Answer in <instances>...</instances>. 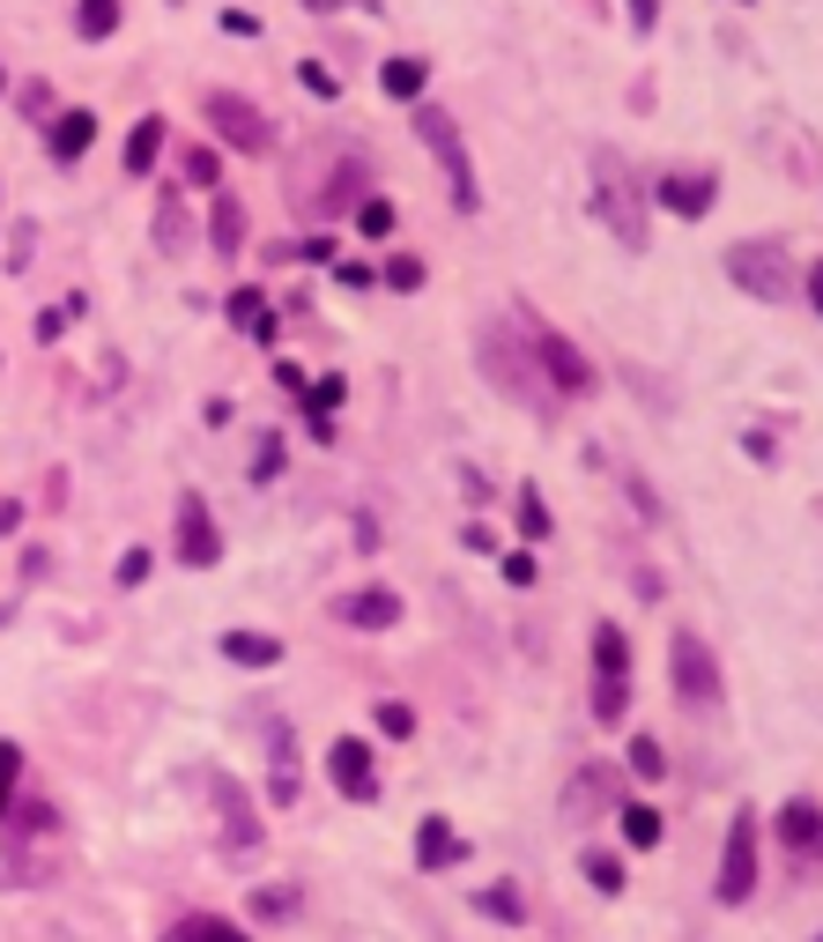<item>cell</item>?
Instances as JSON below:
<instances>
[{
  "label": "cell",
  "instance_id": "obj_44",
  "mask_svg": "<svg viewBox=\"0 0 823 942\" xmlns=\"http://www.w3.org/2000/svg\"><path fill=\"white\" fill-rule=\"evenodd\" d=\"M741 8H749V0H741Z\"/></svg>",
  "mask_w": 823,
  "mask_h": 942
},
{
  "label": "cell",
  "instance_id": "obj_40",
  "mask_svg": "<svg viewBox=\"0 0 823 942\" xmlns=\"http://www.w3.org/2000/svg\"><path fill=\"white\" fill-rule=\"evenodd\" d=\"M809 305H816V312H823V260H816V268H809Z\"/></svg>",
  "mask_w": 823,
  "mask_h": 942
},
{
  "label": "cell",
  "instance_id": "obj_20",
  "mask_svg": "<svg viewBox=\"0 0 823 942\" xmlns=\"http://www.w3.org/2000/svg\"><path fill=\"white\" fill-rule=\"evenodd\" d=\"M475 913L497 920V928H520V920H527V898H520L512 883H490V891H475Z\"/></svg>",
  "mask_w": 823,
  "mask_h": 942
},
{
  "label": "cell",
  "instance_id": "obj_3",
  "mask_svg": "<svg viewBox=\"0 0 823 942\" xmlns=\"http://www.w3.org/2000/svg\"><path fill=\"white\" fill-rule=\"evenodd\" d=\"M483 371H490L504 394H520V401H535L541 416H549V401H557V386H549V371L535 364V349L527 342H512V327H483Z\"/></svg>",
  "mask_w": 823,
  "mask_h": 942
},
{
  "label": "cell",
  "instance_id": "obj_14",
  "mask_svg": "<svg viewBox=\"0 0 823 942\" xmlns=\"http://www.w3.org/2000/svg\"><path fill=\"white\" fill-rule=\"evenodd\" d=\"M453 860H467V846L453 839V823L423 817V823H415V868H453Z\"/></svg>",
  "mask_w": 823,
  "mask_h": 942
},
{
  "label": "cell",
  "instance_id": "obj_9",
  "mask_svg": "<svg viewBox=\"0 0 823 942\" xmlns=\"http://www.w3.org/2000/svg\"><path fill=\"white\" fill-rule=\"evenodd\" d=\"M208 120H215V134H223L238 157H260V149L275 141V126L260 120V104H252V97H230V89H208Z\"/></svg>",
  "mask_w": 823,
  "mask_h": 942
},
{
  "label": "cell",
  "instance_id": "obj_10",
  "mask_svg": "<svg viewBox=\"0 0 823 942\" xmlns=\"http://www.w3.org/2000/svg\"><path fill=\"white\" fill-rule=\"evenodd\" d=\"M215 557H223V534H215V520H208V497L201 491H178V565L208 572Z\"/></svg>",
  "mask_w": 823,
  "mask_h": 942
},
{
  "label": "cell",
  "instance_id": "obj_5",
  "mask_svg": "<svg viewBox=\"0 0 823 942\" xmlns=\"http://www.w3.org/2000/svg\"><path fill=\"white\" fill-rule=\"evenodd\" d=\"M631 712V646L616 623H594V720L616 728Z\"/></svg>",
  "mask_w": 823,
  "mask_h": 942
},
{
  "label": "cell",
  "instance_id": "obj_21",
  "mask_svg": "<svg viewBox=\"0 0 823 942\" xmlns=\"http://www.w3.org/2000/svg\"><path fill=\"white\" fill-rule=\"evenodd\" d=\"M230 327H246L252 342H275V312L260 305V289H238V297H230Z\"/></svg>",
  "mask_w": 823,
  "mask_h": 942
},
{
  "label": "cell",
  "instance_id": "obj_25",
  "mask_svg": "<svg viewBox=\"0 0 823 942\" xmlns=\"http://www.w3.org/2000/svg\"><path fill=\"white\" fill-rule=\"evenodd\" d=\"M75 30H83L89 45L112 38V30H120V0H83V8H75Z\"/></svg>",
  "mask_w": 823,
  "mask_h": 942
},
{
  "label": "cell",
  "instance_id": "obj_23",
  "mask_svg": "<svg viewBox=\"0 0 823 942\" xmlns=\"http://www.w3.org/2000/svg\"><path fill=\"white\" fill-rule=\"evenodd\" d=\"M660 831H668V823H660L653 802H623V839H631V846H660Z\"/></svg>",
  "mask_w": 823,
  "mask_h": 942
},
{
  "label": "cell",
  "instance_id": "obj_12",
  "mask_svg": "<svg viewBox=\"0 0 823 942\" xmlns=\"http://www.w3.org/2000/svg\"><path fill=\"white\" fill-rule=\"evenodd\" d=\"M334 616L357 623V631H394V623H401V594H394V586H357V594L334 602Z\"/></svg>",
  "mask_w": 823,
  "mask_h": 942
},
{
  "label": "cell",
  "instance_id": "obj_27",
  "mask_svg": "<svg viewBox=\"0 0 823 942\" xmlns=\"http://www.w3.org/2000/svg\"><path fill=\"white\" fill-rule=\"evenodd\" d=\"M289 913H297V891H289V883H260V891H252V920H289Z\"/></svg>",
  "mask_w": 823,
  "mask_h": 942
},
{
  "label": "cell",
  "instance_id": "obj_15",
  "mask_svg": "<svg viewBox=\"0 0 823 942\" xmlns=\"http://www.w3.org/2000/svg\"><path fill=\"white\" fill-rule=\"evenodd\" d=\"M164 112H149V120L134 126V134H126V178H149V171H157V157H164Z\"/></svg>",
  "mask_w": 823,
  "mask_h": 942
},
{
  "label": "cell",
  "instance_id": "obj_38",
  "mask_svg": "<svg viewBox=\"0 0 823 942\" xmlns=\"http://www.w3.org/2000/svg\"><path fill=\"white\" fill-rule=\"evenodd\" d=\"M504 586H535V557H527V549L504 557Z\"/></svg>",
  "mask_w": 823,
  "mask_h": 942
},
{
  "label": "cell",
  "instance_id": "obj_29",
  "mask_svg": "<svg viewBox=\"0 0 823 942\" xmlns=\"http://www.w3.org/2000/svg\"><path fill=\"white\" fill-rule=\"evenodd\" d=\"M378 735H394V742H409V735H415V712L401 705V697H386V705H378Z\"/></svg>",
  "mask_w": 823,
  "mask_h": 942
},
{
  "label": "cell",
  "instance_id": "obj_18",
  "mask_svg": "<svg viewBox=\"0 0 823 942\" xmlns=\"http://www.w3.org/2000/svg\"><path fill=\"white\" fill-rule=\"evenodd\" d=\"M223 660H238V668H275V660H283V639H267V631H223Z\"/></svg>",
  "mask_w": 823,
  "mask_h": 942
},
{
  "label": "cell",
  "instance_id": "obj_36",
  "mask_svg": "<svg viewBox=\"0 0 823 942\" xmlns=\"http://www.w3.org/2000/svg\"><path fill=\"white\" fill-rule=\"evenodd\" d=\"M186 186H215V157L208 149H186Z\"/></svg>",
  "mask_w": 823,
  "mask_h": 942
},
{
  "label": "cell",
  "instance_id": "obj_1",
  "mask_svg": "<svg viewBox=\"0 0 823 942\" xmlns=\"http://www.w3.org/2000/svg\"><path fill=\"white\" fill-rule=\"evenodd\" d=\"M594 215L609 223V238L623 252L653 246V223H646V178H631L616 149H594Z\"/></svg>",
  "mask_w": 823,
  "mask_h": 942
},
{
  "label": "cell",
  "instance_id": "obj_24",
  "mask_svg": "<svg viewBox=\"0 0 823 942\" xmlns=\"http://www.w3.org/2000/svg\"><path fill=\"white\" fill-rule=\"evenodd\" d=\"M246 246V208L230 194H215V252H238Z\"/></svg>",
  "mask_w": 823,
  "mask_h": 942
},
{
  "label": "cell",
  "instance_id": "obj_35",
  "mask_svg": "<svg viewBox=\"0 0 823 942\" xmlns=\"http://www.w3.org/2000/svg\"><path fill=\"white\" fill-rule=\"evenodd\" d=\"M415 283H423V260L394 252V260H386V289H415Z\"/></svg>",
  "mask_w": 823,
  "mask_h": 942
},
{
  "label": "cell",
  "instance_id": "obj_11",
  "mask_svg": "<svg viewBox=\"0 0 823 942\" xmlns=\"http://www.w3.org/2000/svg\"><path fill=\"white\" fill-rule=\"evenodd\" d=\"M327 772H334V786H341L349 802H378V772H371V742L341 735V742L327 749Z\"/></svg>",
  "mask_w": 823,
  "mask_h": 942
},
{
  "label": "cell",
  "instance_id": "obj_2",
  "mask_svg": "<svg viewBox=\"0 0 823 942\" xmlns=\"http://www.w3.org/2000/svg\"><path fill=\"white\" fill-rule=\"evenodd\" d=\"M415 134H423V149L438 157V171H446V194H453V208H475L483 201V186H475V164H467V141H460V120L446 112V104H415Z\"/></svg>",
  "mask_w": 823,
  "mask_h": 942
},
{
  "label": "cell",
  "instance_id": "obj_19",
  "mask_svg": "<svg viewBox=\"0 0 823 942\" xmlns=\"http://www.w3.org/2000/svg\"><path fill=\"white\" fill-rule=\"evenodd\" d=\"M423 83H431V67H423V60H409V52L378 67V89H386V97H401V104H415V97H423Z\"/></svg>",
  "mask_w": 823,
  "mask_h": 942
},
{
  "label": "cell",
  "instance_id": "obj_37",
  "mask_svg": "<svg viewBox=\"0 0 823 942\" xmlns=\"http://www.w3.org/2000/svg\"><path fill=\"white\" fill-rule=\"evenodd\" d=\"M149 579V549H126L120 557V586H141Z\"/></svg>",
  "mask_w": 823,
  "mask_h": 942
},
{
  "label": "cell",
  "instance_id": "obj_32",
  "mask_svg": "<svg viewBox=\"0 0 823 942\" xmlns=\"http://www.w3.org/2000/svg\"><path fill=\"white\" fill-rule=\"evenodd\" d=\"M520 534H527V542H541V534H549V505H541L535 491H520Z\"/></svg>",
  "mask_w": 823,
  "mask_h": 942
},
{
  "label": "cell",
  "instance_id": "obj_31",
  "mask_svg": "<svg viewBox=\"0 0 823 942\" xmlns=\"http://www.w3.org/2000/svg\"><path fill=\"white\" fill-rule=\"evenodd\" d=\"M157 246H164V252H178V246H186V215H178V201H164V208H157Z\"/></svg>",
  "mask_w": 823,
  "mask_h": 942
},
{
  "label": "cell",
  "instance_id": "obj_4",
  "mask_svg": "<svg viewBox=\"0 0 823 942\" xmlns=\"http://www.w3.org/2000/svg\"><path fill=\"white\" fill-rule=\"evenodd\" d=\"M727 275L741 283V297H764V305H786V297H794V260H786L780 238H741V246H727Z\"/></svg>",
  "mask_w": 823,
  "mask_h": 942
},
{
  "label": "cell",
  "instance_id": "obj_17",
  "mask_svg": "<svg viewBox=\"0 0 823 942\" xmlns=\"http://www.w3.org/2000/svg\"><path fill=\"white\" fill-rule=\"evenodd\" d=\"M89 141H97V112H60V126H52V164L89 157Z\"/></svg>",
  "mask_w": 823,
  "mask_h": 942
},
{
  "label": "cell",
  "instance_id": "obj_22",
  "mask_svg": "<svg viewBox=\"0 0 823 942\" xmlns=\"http://www.w3.org/2000/svg\"><path fill=\"white\" fill-rule=\"evenodd\" d=\"M215 794H223V823H230V839H238V846H260V817L246 809V794H238L230 779H215Z\"/></svg>",
  "mask_w": 823,
  "mask_h": 942
},
{
  "label": "cell",
  "instance_id": "obj_6",
  "mask_svg": "<svg viewBox=\"0 0 823 942\" xmlns=\"http://www.w3.org/2000/svg\"><path fill=\"white\" fill-rule=\"evenodd\" d=\"M520 342L535 349V364L549 371V386H557V394H586V386H594V364H586V357H578V349L549 327L541 312H520Z\"/></svg>",
  "mask_w": 823,
  "mask_h": 942
},
{
  "label": "cell",
  "instance_id": "obj_7",
  "mask_svg": "<svg viewBox=\"0 0 823 942\" xmlns=\"http://www.w3.org/2000/svg\"><path fill=\"white\" fill-rule=\"evenodd\" d=\"M720 905H749V891H757V809H735V823H727V854H720Z\"/></svg>",
  "mask_w": 823,
  "mask_h": 942
},
{
  "label": "cell",
  "instance_id": "obj_39",
  "mask_svg": "<svg viewBox=\"0 0 823 942\" xmlns=\"http://www.w3.org/2000/svg\"><path fill=\"white\" fill-rule=\"evenodd\" d=\"M631 23H638V30H653V23H660V0H631Z\"/></svg>",
  "mask_w": 823,
  "mask_h": 942
},
{
  "label": "cell",
  "instance_id": "obj_30",
  "mask_svg": "<svg viewBox=\"0 0 823 942\" xmlns=\"http://www.w3.org/2000/svg\"><path fill=\"white\" fill-rule=\"evenodd\" d=\"M631 772H638V779H660V772H668V757H660V742H653V735L631 742Z\"/></svg>",
  "mask_w": 823,
  "mask_h": 942
},
{
  "label": "cell",
  "instance_id": "obj_28",
  "mask_svg": "<svg viewBox=\"0 0 823 942\" xmlns=\"http://www.w3.org/2000/svg\"><path fill=\"white\" fill-rule=\"evenodd\" d=\"M15 779H23V749H15V742H0V817L15 809Z\"/></svg>",
  "mask_w": 823,
  "mask_h": 942
},
{
  "label": "cell",
  "instance_id": "obj_34",
  "mask_svg": "<svg viewBox=\"0 0 823 942\" xmlns=\"http://www.w3.org/2000/svg\"><path fill=\"white\" fill-rule=\"evenodd\" d=\"M357 231H364V238H386V231H394V208H386V201H364V208H357Z\"/></svg>",
  "mask_w": 823,
  "mask_h": 942
},
{
  "label": "cell",
  "instance_id": "obj_33",
  "mask_svg": "<svg viewBox=\"0 0 823 942\" xmlns=\"http://www.w3.org/2000/svg\"><path fill=\"white\" fill-rule=\"evenodd\" d=\"M586 883L616 898V891H623V868H616V860H609V854H586Z\"/></svg>",
  "mask_w": 823,
  "mask_h": 942
},
{
  "label": "cell",
  "instance_id": "obj_16",
  "mask_svg": "<svg viewBox=\"0 0 823 942\" xmlns=\"http://www.w3.org/2000/svg\"><path fill=\"white\" fill-rule=\"evenodd\" d=\"M780 839L794 846V854H816L823 846V809L816 802H786L780 809Z\"/></svg>",
  "mask_w": 823,
  "mask_h": 942
},
{
  "label": "cell",
  "instance_id": "obj_45",
  "mask_svg": "<svg viewBox=\"0 0 823 942\" xmlns=\"http://www.w3.org/2000/svg\"><path fill=\"white\" fill-rule=\"evenodd\" d=\"M816 942H823V935H816Z\"/></svg>",
  "mask_w": 823,
  "mask_h": 942
},
{
  "label": "cell",
  "instance_id": "obj_8",
  "mask_svg": "<svg viewBox=\"0 0 823 942\" xmlns=\"http://www.w3.org/2000/svg\"><path fill=\"white\" fill-rule=\"evenodd\" d=\"M668 668H675V697L683 705H720V660L704 654L698 631H675L668 639Z\"/></svg>",
  "mask_w": 823,
  "mask_h": 942
},
{
  "label": "cell",
  "instance_id": "obj_42",
  "mask_svg": "<svg viewBox=\"0 0 823 942\" xmlns=\"http://www.w3.org/2000/svg\"><path fill=\"white\" fill-rule=\"evenodd\" d=\"M15 520H23V505H0V534L15 528Z\"/></svg>",
  "mask_w": 823,
  "mask_h": 942
},
{
  "label": "cell",
  "instance_id": "obj_43",
  "mask_svg": "<svg viewBox=\"0 0 823 942\" xmlns=\"http://www.w3.org/2000/svg\"><path fill=\"white\" fill-rule=\"evenodd\" d=\"M0 97H8V67H0Z\"/></svg>",
  "mask_w": 823,
  "mask_h": 942
},
{
  "label": "cell",
  "instance_id": "obj_41",
  "mask_svg": "<svg viewBox=\"0 0 823 942\" xmlns=\"http://www.w3.org/2000/svg\"><path fill=\"white\" fill-rule=\"evenodd\" d=\"M304 8H312V15H341L349 0H304Z\"/></svg>",
  "mask_w": 823,
  "mask_h": 942
},
{
  "label": "cell",
  "instance_id": "obj_13",
  "mask_svg": "<svg viewBox=\"0 0 823 942\" xmlns=\"http://www.w3.org/2000/svg\"><path fill=\"white\" fill-rule=\"evenodd\" d=\"M653 194L675 215H712V201H720V178H704V171H668V178H653Z\"/></svg>",
  "mask_w": 823,
  "mask_h": 942
},
{
  "label": "cell",
  "instance_id": "obj_26",
  "mask_svg": "<svg viewBox=\"0 0 823 942\" xmlns=\"http://www.w3.org/2000/svg\"><path fill=\"white\" fill-rule=\"evenodd\" d=\"M178 942H246V928H238V920H215V913H194V920L178 928Z\"/></svg>",
  "mask_w": 823,
  "mask_h": 942
}]
</instances>
